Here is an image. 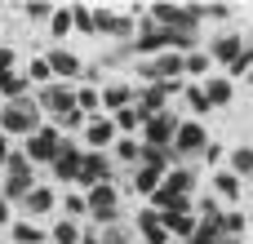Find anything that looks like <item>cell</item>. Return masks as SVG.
<instances>
[{"label":"cell","mask_w":253,"mask_h":244,"mask_svg":"<svg viewBox=\"0 0 253 244\" xmlns=\"http://www.w3.org/2000/svg\"><path fill=\"white\" fill-rule=\"evenodd\" d=\"M36 129H44V111H40L36 93L0 107V133H4V138H31Z\"/></svg>","instance_id":"6da1fadb"},{"label":"cell","mask_w":253,"mask_h":244,"mask_svg":"<svg viewBox=\"0 0 253 244\" xmlns=\"http://www.w3.org/2000/svg\"><path fill=\"white\" fill-rule=\"evenodd\" d=\"M147 18L165 31H182V36H200V4H173V0H156L147 4Z\"/></svg>","instance_id":"7a4b0ae2"},{"label":"cell","mask_w":253,"mask_h":244,"mask_svg":"<svg viewBox=\"0 0 253 244\" xmlns=\"http://www.w3.org/2000/svg\"><path fill=\"white\" fill-rule=\"evenodd\" d=\"M84 204H89L93 227H111V222H120V187H116V182L89 187V191H84Z\"/></svg>","instance_id":"3957f363"},{"label":"cell","mask_w":253,"mask_h":244,"mask_svg":"<svg viewBox=\"0 0 253 244\" xmlns=\"http://www.w3.org/2000/svg\"><path fill=\"white\" fill-rule=\"evenodd\" d=\"M169 49H173V31L156 27L151 18H138V36H133V53H138V58H160V53H169Z\"/></svg>","instance_id":"277c9868"},{"label":"cell","mask_w":253,"mask_h":244,"mask_svg":"<svg viewBox=\"0 0 253 244\" xmlns=\"http://www.w3.org/2000/svg\"><path fill=\"white\" fill-rule=\"evenodd\" d=\"M58 142H62V133H58V124H49L44 120V129H36L31 138H22V156L31 160V164H53V156H58Z\"/></svg>","instance_id":"5b68a950"},{"label":"cell","mask_w":253,"mask_h":244,"mask_svg":"<svg viewBox=\"0 0 253 244\" xmlns=\"http://www.w3.org/2000/svg\"><path fill=\"white\" fill-rule=\"evenodd\" d=\"M36 102H40V111H44V120H62L67 111H76V84H44V89H36Z\"/></svg>","instance_id":"8992f818"},{"label":"cell","mask_w":253,"mask_h":244,"mask_svg":"<svg viewBox=\"0 0 253 244\" xmlns=\"http://www.w3.org/2000/svg\"><path fill=\"white\" fill-rule=\"evenodd\" d=\"M80 160H84V151L71 142V138H62L58 142V156H53V187H76L80 182Z\"/></svg>","instance_id":"52a82bcc"},{"label":"cell","mask_w":253,"mask_h":244,"mask_svg":"<svg viewBox=\"0 0 253 244\" xmlns=\"http://www.w3.org/2000/svg\"><path fill=\"white\" fill-rule=\"evenodd\" d=\"M178 124H182V116H173V111L147 116V124H142V147H173Z\"/></svg>","instance_id":"ba28073f"},{"label":"cell","mask_w":253,"mask_h":244,"mask_svg":"<svg viewBox=\"0 0 253 244\" xmlns=\"http://www.w3.org/2000/svg\"><path fill=\"white\" fill-rule=\"evenodd\" d=\"M205 147H209L205 124H200V120H182V124H178V138H173L178 160H187V156H205Z\"/></svg>","instance_id":"9c48e42d"},{"label":"cell","mask_w":253,"mask_h":244,"mask_svg":"<svg viewBox=\"0 0 253 244\" xmlns=\"http://www.w3.org/2000/svg\"><path fill=\"white\" fill-rule=\"evenodd\" d=\"M111 173H116V169H111V156H107V151H84V160H80V182H76V187H84V191H89V187H102V182H111Z\"/></svg>","instance_id":"30bf717a"},{"label":"cell","mask_w":253,"mask_h":244,"mask_svg":"<svg viewBox=\"0 0 253 244\" xmlns=\"http://www.w3.org/2000/svg\"><path fill=\"white\" fill-rule=\"evenodd\" d=\"M18 209H22V218H27V222H36V218H49V213L58 209V191L36 182V187L22 196V204H18Z\"/></svg>","instance_id":"8fae6325"},{"label":"cell","mask_w":253,"mask_h":244,"mask_svg":"<svg viewBox=\"0 0 253 244\" xmlns=\"http://www.w3.org/2000/svg\"><path fill=\"white\" fill-rule=\"evenodd\" d=\"M44 62H49V71H53L58 84H71V80H80V71H84V62H80L71 49H49Z\"/></svg>","instance_id":"7c38bea8"},{"label":"cell","mask_w":253,"mask_h":244,"mask_svg":"<svg viewBox=\"0 0 253 244\" xmlns=\"http://www.w3.org/2000/svg\"><path fill=\"white\" fill-rule=\"evenodd\" d=\"M116 124H111V116H93L89 124H84V142H89V151H111L116 147Z\"/></svg>","instance_id":"4fadbf2b"},{"label":"cell","mask_w":253,"mask_h":244,"mask_svg":"<svg viewBox=\"0 0 253 244\" xmlns=\"http://www.w3.org/2000/svg\"><path fill=\"white\" fill-rule=\"evenodd\" d=\"M245 44H249V40H245L240 31H222V36L209 44V58H213V62H227V67H231V62L240 58V49H245Z\"/></svg>","instance_id":"5bb4252c"},{"label":"cell","mask_w":253,"mask_h":244,"mask_svg":"<svg viewBox=\"0 0 253 244\" xmlns=\"http://www.w3.org/2000/svg\"><path fill=\"white\" fill-rule=\"evenodd\" d=\"M133 84H125V80H111L107 89H102V116H116V111H125V107H133Z\"/></svg>","instance_id":"9a60e30c"},{"label":"cell","mask_w":253,"mask_h":244,"mask_svg":"<svg viewBox=\"0 0 253 244\" xmlns=\"http://www.w3.org/2000/svg\"><path fill=\"white\" fill-rule=\"evenodd\" d=\"M213 191H218V200H227V204H236V209H240V196H245V178H236L231 169H218V173H213Z\"/></svg>","instance_id":"2e32d148"},{"label":"cell","mask_w":253,"mask_h":244,"mask_svg":"<svg viewBox=\"0 0 253 244\" xmlns=\"http://www.w3.org/2000/svg\"><path fill=\"white\" fill-rule=\"evenodd\" d=\"M133 222H138V231H142V240H147V244H169V231H165V218H160L156 209H142V213H138Z\"/></svg>","instance_id":"e0dca14e"},{"label":"cell","mask_w":253,"mask_h":244,"mask_svg":"<svg viewBox=\"0 0 253 244\" xmlns=\"http://www.w3.org/2000/svg\"><path fill=\"white\" fill-rule=\"evenodd\" d=\"M31 93H36V84L27 80V71H22V67H18L13 76H4V80H0V98H4V102H18V98H31Z\"/></svg>","instance_id":"ac0fdd59"},{"label":"cell","mask_w":253,"mask_h":244,"mask_svg":"<svg viewBox=\"0 0 253 244\" xmlns=\"http://www.w3.org/2000/svg\"><path fill=\"white\" fill-rule=\"evenodd\" d=\"M9 240H13V244H49V231H44V227H36V222H27V218H13Z\"/></svg>","instance_id":"d6986e66"},{"label":"cell","mask_w":253,"mask_h":244,"mask_svg":"<svg viewBox=\"0 0 253 244\" xmlns=\"http://www.w3.org/2000/svg\"><path fill=\"white\" fill-rule=\"evenodd\" d=\"M160 187H165V173H160V169H147V164H138V169H133V187H129V191H138V196H147V200H151Z\"/></svg>","instance_id":"ffe728a7"},{"label":"cell","mask_w":253,"mask_h":244,"mask_svg":"<svg viewBox=\"0 0 253 244\" xmlns=\"http://www.w3.org/2000/svg\"><path fill=\"white\" fill-rule=\"evenodd\" d=\"M165 191H173V196H196V169H187V164L169 169V173H165Z\"/></svg>","instance_id":"44dd1931"},{"label":"cell","mask_w":253,"mask_h":244,"mask_svg":"<svg viewBox=\"0 0 253 244\" xmlns=\"http://www.w3.org/2000/svg\"><path fill=\"white\" fill-rule=\"evenodd\" d=\"M165 218V231H169V240L178 236V240H191L196 236V227H200V218L196 213H160Z\"/></svg>","instance_id":"7402d4cb"},{"label":"cell","mask_w":253,"mask_h":244,"mask_svg":"<svg viewBox=\"0 0 253 244\" xmlns=\"http://www.w3.org/2000/svg\"><path fill=\"white\" fill-rule=\"evenodd\" d=\"M200 84H205V93H209L213 111H218V107H227V102L236 98V84H231L227 76H213V80H200Z\"/></svg>","instance_id":"603a6c76"},{"label":"cell","mask_w":253,"mask_h":244,"mask_svg":"<svg viewBox=\"0 0 253 244\" xmlns=\"http://www.w3.org/2000/svg\"><path fill=\"white\" fill-rule=\"evenodd\" d=\"M76 111H84L89 120L102 116V89H98V84H80V89H76Z\"/></svg>","instance_id":"cb8c5ba5"},{"label":"cell","mask_w":253,"mask_h":244,"mask_svg":"<svg viewBox=\"0 0 253 244\" xmlns=\"http://www.w3.org/2000/svg\"><path fill=\"white\" fill-rule=\"evenodd\" d=\"M182 67H187V80H196V84H200V80L209 76V67H213V58H209V49H191V53L182 58Z\"/></svg>","instance_id":"d4e9b609"},{"label":"cell","mask_w":253,"mask_h":244,"mask_svg":"<svg viewBox=\"0 0 253 244\" xmlns=\"http://www.w3.org/2000/svg\"><path fill=\"white\" fill-rule=\"evenodd\" d=\"M111 151H116V160H120V164H129V169H138V164H142V138H116V147H111Z\"/></svg>","instance_id":"484cf974"},{"label":"cell","mask_w":253,"mask_h":244,"mask_svg":"<svg viewBox=\"0 0 253 244\" xmlns=\"http://www.w3.org/2000/svg\"><path fill=\"white\" fill-rule=\"evenodd\" d=\"M245 227H249V218H245L240 209H227V213L218 218V231H222V240H240V236H245Z\"/></svg>","instance_id":"4316f807"},{"label":"cell","mask_w":253,"mask_h":244,"mask_svg":"<svg viewBox=\"0 0 253 244\" xmlns=\"http://www.w3.org/2000/svg\"><path fill=\"white\" fill-rule=\"evenodd\" d=\"M49 244H80V222L58 218V222L49 227Z\"/></svg>","instance_id":"83f0119b"},{"label":"cell","mask_w":253,"mask_h":244,"mask_svg":"<svg viewBox=\"0 0 253 244\" xmlns=\"http://www.w3.org/2000/svg\"><path fill=\"white\" fill-rule=\"evenodd\" d=\"M4 178H27V182H36V164H31V160L13 147V156L4 160Z\"/></svg>","instance_id":"f1b7e54d"},{"label":"cell","mask_w":253,"mask_h":244,"mask_svg":"<svg viewBox=\"0 0 253 244\" xmlns=\"http://www.w3.org/2000/svg\"><path fill=\"white\" fill-rule=\"evenodd\" d=\"M13 9H22V18H27V22H49L58 4H53V0H27V4H13Z\"/></svg>","instance_id":"f546056e"},{"label":"cell","mask_w":253,"mask_h":244,"mask_svg":"<svg viewBox=\"0 0 253 244\" xmlns=\"http://www.w3.org/2000/svg\"><path fill=\"white\" fill-rule=\"evenodd\" d=\"M182 93H187V107H191L196 116H209V111H213V102H209V93H205V84H196V80H187V89H182Z\"/></svg>","instance_id":"4dcf8cb0"},{"label":"cell","mask_w":253,"mask_h":244,"mask_svg":"<svg viewBox=\"0 0 253 244\" xmlns=\"http://www.w3.org/2000/svg\"><path fill=\"white\" fill-rule=\"evenodd\" d=\"M49 31H53V40H58V44H62V36H67V31H76V22H71V4H58V9H53Z\"/></svg>","instance_id":"1f68e13d"},{"label":"cell","mask_w":253,"mask_h":244,"mask_svg":"<svg viewBox=\"0 0 253 244\" xmlns=\"http://www.w3.org/2000/svg\"><path fill=\"white\" fill-rule=\"evenodd\" d=\"M31 187H36V182H27V178H4V182H0V196L18 209V204H22V196H27Z\"/></svg>","instance_id":"d6a6232c"},{"label":"cell","mask_w":253,"mask_h":244,"mask_svg":"<svg viewBox=\"0 0 253 244\" xmlns=\"http://www.w3.org/2000/svg\"><path fill=\"white\" fill-rule=\"evenodd\" d=\"M107 36H111V40H133V36H138V18H133V13H116V22H111Z\"/></svg>","instance_id":"836d02e7"},{"label":"cell","mask_w":253,"mask_h":244,"mask_svg":"<svg viewBox=\"0 0 253 244\" xmlns=\"http://www.w3.org/2000/svg\"><path fill=\"white\" fill-rule=\"evenodd\" d=\"M22 71H27V80H31L36 89H44V84H53V71H49V62H44V58H31V62H27Z\"/></svg>","instance_id":"e575fe53"},{"label":"cell","mask_w":253,"mask_h":244,"mask_svg":"<svg viewBox=\"0 0 253 244\" xmlns=\"http://www.w3.org/2000/svg\"><path fill=\"white\" fill-rule=\"evenodd\" d=\"M249 71H253V44H245V49H240V58L227 67V80H249Z\"/></svg>","instance_id":"d590c367"},{"label":"cell","mask_w":253,"mask_h":244,"mask_svg":"<svg viewBox=\"0 0 253 244\" xmlns=\"http://www.w3.org/2000/svg\"><path fill=\"white\" fill-rule=\"evenodd\" d=\"M231 173L236 178H253V147H236L231 151Z\"/></svg>","instance_id":"8d00e7d4"},{"label":"cell","mask_w":253,"mask_h":244,"mask_svg":"<svg viewBox=\"0 0 253 244\" xmlns=\"http://www.w3.org/2000/svg\"><path fill=\"white\" fill-rule=\"evenodd\" d=\"M71 22H76L80 36H93V9L89 4H71Z\"/></svg>","instance_id":"74e56055"},{"label":"cell","mask_w":253,"mask_h":244,"mask_svg":"<svg viewBox=\"0 0 253 244\" xmlns=\"http://www.w3.org/2000/svg\"><path fill=\"white\" fill-rule=\"evenodd\" d=\"M187 244H222V231H218V222H200L196 227V236Z\"/></svg>","instance_id":"f35d334b"},{"label":"cell","mask_w":253,"mask_h":244,"mask_svg":"<svg viewBox=\"0 0 253 244\" xmlns=\"http://www.w3.org/2000/svg\"><path fill=\"white\" fill-rule=\"evenodd\" d=\"M111 22H116V9L98 4V9H93V36H107V31H111Z\"/></svg>","instance_id":"ab89813d"},{"label":"cell","mask_w":253,"mask_h":244,"mask_svg":"<svg viewBox=\"0 0 253 244\" xmlns=\"http://www.w3.org/2000/svg\"><path fill=\"white\" fill-rule=\"evenodd\" d=\"M89 213V204H84V196H67L62 200V218H71V222H80Z\"/></svg>","instance_id":"60d3db41"},{"label":"cell","mask_w":253,"mask_h":244,"mask_svg":"<svg viewBox=\"0 0 253 244\" xmlns=\"http://www.w3.org/2000/svg\"><path fill=\"white\" fill-rule=\"evenodd\" d=\"M102 231V244H129V227L125 222H111V227H98Z\"/></svg>","instance_id":"b9f144b4"},{"label":"cell","mask_w":253,"mask_h":244,"mask_svg":"<svg viewBox=\"0 0 253 244\" xmlns=\"http://www.w3.org/2000/svg\"><path fill=\"white\" fill-rule=\"evenodd\" d=\"M13 71H18V49L13 44H0V80L13 76Z\"/></svg>","instance_id":"7bdbcfd3"},{"label":"cell","mask_w":253,"mask_h":244,"mask_svg":"<svg viewBox=\"0 0 253 244\" xmlns=\"http://www.w3.org/2000/svg\"><path fill=\"white\" fill-rule=\"evenodd\" d=\"M200 18H213V22H227V18H231V4H222V0H213V4H200Z\"/></svg>","instance_id":"ee69618b"},{"label":"cell","mask_w":253,"mask_h":244,"mask_svg":"<svg viewBox=\"0 0 253 244\" xmlns=\"http://www.w3.org/2000/svg\"><path fill=\"white\" fill-rule=\"evenodd\" d=\"M205 164H222V147H218V142L205 147Z\"/></svg>","instance_id":"f6af8a7d"},{"label":"cell","mask_w":253,"mask_h":244,"mask_svg":"<svg viewBox=\"0 0 253 244\" xmlns=\"http://www.w3.org/2000/svg\"><path fill=\"white\" fill-rule=\"evenodd\" d=\"M9 156H13V138L0 133V173H4V160H9Z\"/></svg>","instance_id":"bcb514c9"},{"label":"cell","mask_w":253,"mask_h":244,"mask_svg":"<svg viewBox=\"0 0 253 244\" xmlns=\"http://www.w3.org/2000/svg\"><path fill=\"white\" fill-rule=\"evenodd\" d=\"M0 227H13V204L0 196Z\"/></svg>","instance_id":"7dc6e473"},{"label":"cell","mask_w":253,"mask_h":244,"mask_svg":"<svg viewBox=\"0 0 253 244\" xmlns=\"http://www.w3.org/2000/svg\"><path fill=\"white\" fill-rule=\"evenodd\" d=\"M222 244H245V240H222Z\"/></svg>","instance_id":"c3c4849f"},{"label":"cell","mask_w":253,"mask_h":244,"mask_svg":"<svg viewBox=\"0 0 253 244\" xmlns=\"http://www.w3.org/2000/svg\"><path fill=\"white\" fill-rule=\"evenodd\" d=\"M249 89H253V71H249Z\"/></svg>","instance_id":"681fc988"},{"label":"cell","mask_w":253,"mask_h":244,"mask_svg":"<svg viewBox=\"0 0 253 244\" xmlns=\"http://www.w3.org/2000/svg\"><path fill=\"white\" fill-rule=\"evenodd\" d=\"M0 107H4V98H0Z\"/></svg>","instance_id":"f907efd6"}]
</instances>
